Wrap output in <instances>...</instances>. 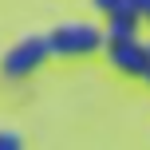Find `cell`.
<instances>
[{
	"label": "cell",
	"mask_w": 150,
	"mask_h": 150,
	"mask_svg": "<svg viewBox=\"0 0 150 150\" xmlns=\"http://www.w3.org/2000/svg\"><path fill=\"white\" fill-rule=\"evenodd\" d=\"M47 55H52V40L47 36H28V40H20V44L4 55V75L8 79H24V75H32Z\"/></svg>",
	"instance_id": "6da1fadb"
},
{
	"label": "cell",
	"mask_w": 150,
	"mask_h": 150,
	"mask_svg": "<svg viewBox=\"0 0 150 150\" xmlns=\"http://www.w3.org/2000/svg\"><path fill=\"white\" fill-rule=\"evenodd\" d=\"M107 55L122 75H146L150 44H138V36H107Z\"/></svg>",
	"instance_id": "7a4b0ae2"
},
{
	"label": "cell",
	"mask_w": 150,
	"mask_h": 150,
	"mask_svg": "<svg viewBox=\"0 0 150 150\" xmlns=\"http://www.w3.org/2000/svg\"><path fill=\"white\" fill-rule=\"evenodd\" d=\"M47 40H52V55H87V52H99V44H103V36H99L91 24L55 28Z\"/></svg>",
	"instance_id": "3957f363"
},
{
	"label": "cell",
	"mask_w": 150,
	"mask_h": 150,
	"mask_svg": "<svg viewBox=\"0 0 150 150\" xmlns=\"http://www.w3.org/2000/svg\"><path fill=\"white\" fill-rule=\"evenodd\" d=\"M107 20H111V36H134V32H138V24H142L146 16L138 12L134 4H122V8H115Z\"/></svg>",
	"instance_id": "277c9868"
},
{
	"label": "cell",
	"mask_w": 150,
	"mask_h": 150,
	"mask_svg": "<svg viewBox=\"0 0 150 150\" xmlns=\"http://www.w3.org/2000/svg\"><path fill=\"white\" fill-rule=\"evenodd\" d=\"M12 146H20V134L16 130H0V150H12Z\"/></svg>",
	"instance_id": "5b68a950"
},
{
	"label": "cell",
	"mask_w": 150,
	"mask_h": 150,
	"mask_svg": "<svg viewBox=\"0 0 150 150\" xmlns=\"http://www.w3.org/2000/svg\"><path fill=\"white\" fill-rule=\"evenodd\" d=\"M122 4H127V0H95V8H99V12H107V16H111L115 8H122Z\"/></svg>",
	"instance_id": "8992f818"
},
{
	"label": "cell",
	"mask_w": 150,
	"mask_h": 150,
	"mask_svg": "<svg viewBox=\"0 0 150 150\" xmlns=\"http://www.w3.org/2000/svg\"><path fill=\"white\" fill-rule=\"evenodd\" d=\"M127 4H134V8H138V12H142V16L150 12V0H127Z\"/></svg>",
	"instance_id": "52a82bcc"
},
{
	"label": "cell",
	"mask_w": 150,
	"mask_h": 150,
	"mask_svg": "<svg viewBox=\"0 0 150 150\" xmlns=\"http://www.w3.org/2000/svg\"><path fill=\"white\" fill-rule=\"evenodd\" d=\"M142 79H146V83H150V67H146V75H142Z\"/></svg>",
	"instance_id": "ba28073f"
},
{
	"label": "cell",
	"mask_w": 150,
	"mask_h": 150,
	"mask_svg": "<svg viewBox=\"0 0 150 150\" xmlns=\"http://www.w3.org/2000/svg\"><path fill=\"white\" fill-rule=\"evenodd\" d=\"M146 20H150V12H146Z\"/></svg>",
	"instance_id": "9c48e42d"
}]
</instances>
